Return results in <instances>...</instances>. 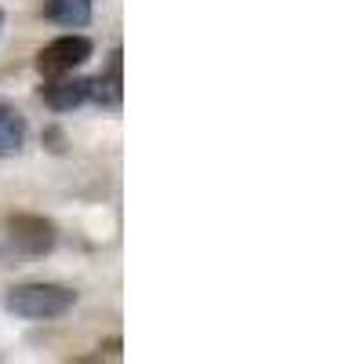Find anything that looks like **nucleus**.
<instances>
[{
    "label": "nucleus",
    "instance_id": "1a4fd4ad",
    "mask_svg": "<svg viewBox=\"0 0 364 364\" xmlns=\"http://www.w3.org/2000/svg\"><path fill=\"white\" fill-rule=\"evenodd\" d=\"M0 29H4V11H0Z\"/></svg>",
    "mask_w": 364,
    "mask_h": 364
},
{
    "label": "nucleus",
    "instance_id": "7ed1b4c3",
    "mask_svg": "<svg viewBox=\"0 0 364 364\" xmlns=\"http://www.w3.org/2000/svg\"><path fill=\"white\" fill-rule=\"evenodd\" d=\"M8 240L22 255H51L58 245V226L33 211H18L8 219Z\"/></svg>",
    "mask_w": 364,
    "mask_h": 364
},
{
    "label": "nucleus",
    "instance_id": "6e6552de",
    "mask_svg": "<svg viewBox=\"0 0 364 364\" xmlns=\"http://www.w3.org/2000/svg\"><path fill=\"white\" fill-rule=\"evenodd\" d=\"M44 142H48L51 154H63V149H66V146H63L66 139H63V132H58V128H48V132H44Z\"/></svg>",
    "mask_w": 364,
    "mask_h": 364
},
{
    "label": "nucleus",
    "instance_id": "0eeeda50",
    "mask_svg": "<svg viewBox=\"0 0 364 364\" xmlns=\"http://www.w3.org/2000/svg\"><path fill=\"white\" fill-rule=\"evenodd\" d=\"M26 135H29L26 117L11 102H0V157H15L26 146Z\"/></svg>",
    "mask_w": 364,
    "mask_h": 364
},
{
    "label": "nucleus",
    "instance_id": "f03ea898",
    "mask_svg": "<svg viewBox=\"0 0 364 364\" xmlns=\"http://www.w3.org/2000/svg\"><path fill=\"white\" fill-rule=\"evenodd\" d=\"M95 44L80 33H66V37H55L48 41L41 51H37V73L41 77H63V73H73L77 66H84Z\"/></svg>",
    "mask_w": 364,
    "mask_h": 364
},
{
    "label": "nucleus",
    "instance_id": "423d86ee",
    "mask_svg": "<svg viewBox=\"0 0 364 364\" xmlns=\"http://www.w3.org/2000/svg\"><path fill=\"white\" fill-rule=\"evenodd\" d=\"M95 0H44V18L66 29H80L91 22Z\"/></svg>",
    "mask_w": 364,
    "mask_h": 364
},
{
    "label": "nucleus",
    "instance_id": "20e7f679",
    "mask_svg": "<svg viewBox=\"0 0 364 364\" xmlns=\"http://www.w3.org/2000/svg\"><path fill=\"white\" fill-rule=\"evenodd\" d=\"M41 102L55 113H73L80 109L84 102H91V80L87 77H73V73H63V77H44L41 84Z\"/></svg>",
    "mask_w": 364,
    "mask_h": 364
},
{
    "label": "nucleus",
    "instance_id": "39448f33",
    "mask_svg": "<svg viewBox=\"0 0 364 364\" xmlns=\"http://www.w3.org/2000/svg\"><path fill=\"white\" fill-rule=\"evenodd\" d=\"M91 99L102 109H120V102H124V55H120V48L109 51L106 70L91 80Z\"/></svg>",
    "mask_w": 364,
    "mask_h": 364
},
{
    "label": "nucleus",
    "instance_id": "f257e3e1",
    "mask_svg": "<svg viewBox=\"0 0 364 364\" xmlns=\"http://www.w3.org/2000/svg\"><path fill=\"white\" fill-rule=\"evenodd\" d=\"M77 306V291L55 281H26L8 288L4 310L18 321H55Z\"/></svg>",
    "mask_w": 364,
    "mask_h": 364
}]
</instances>
